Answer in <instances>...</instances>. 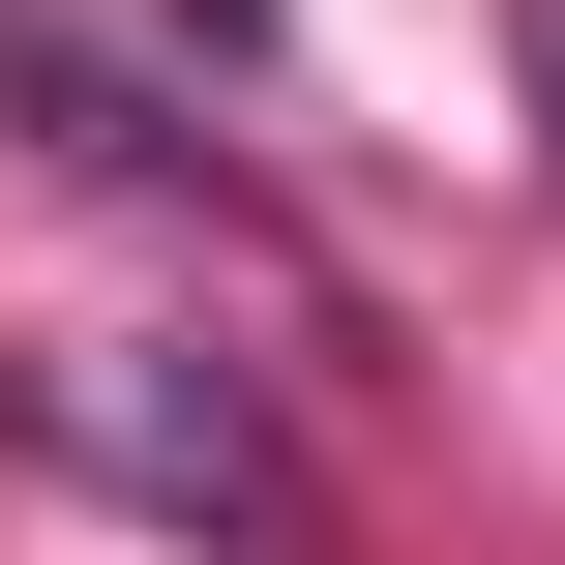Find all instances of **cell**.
<instances>
[{
    "label": "cell",
    "instance_id": "1",
    "mask_svg": "<svg viewBox=\"0 0 565 565\" xmlns=\"http://www.w3.org/2000/svg\"><path fill=\"white\" fill-rule=\"evenodd\" d=\"M30 447H60V477H119V507H179V536H238V565H298V447H268L238 387H149L119 328H60V358H30Z\"/></svg>",
    "mask_w": 565,
    "mask_h": 565
},
{
    "label": "cell",
    "instance_id": "2",
    "mask_svg": "<svg viewBox=\"0 0 565 565\" xmlns=\"http://www.w3.org/2000/svg\"><path fill=\"white\" fill-rule=\"evenodd\" d=\"M536 89H565V0H536Z\"/></svg>",
    "mask_w": 565,
    "mask_h": 565
}]
</instances>
